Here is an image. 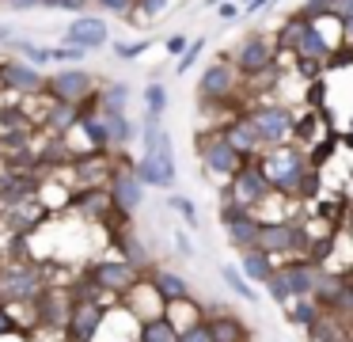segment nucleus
<instances>
[{"mask_svg":"<svg viewBox=\"0 0 353 342\" xmlns=\"http://www.w3.org/2000/svg\"><path fill=\"white\" fill-rule=\"evenodd\" d=\"M110 232H114L118 258H125V263H130L137 274H148V270H156V258H152V251H148V243L141 240V236L133 232L130 225H122V228H110Z\"/></svg>","mask_w":353,"mask_h":342,"instance_id":"f3484780","label":"nucleus"},{"mask_svg":"<svg viewBox=\"0 0 353 342\" xmlns=\"http://www.w3.org/2000/svg\"><path fill=\"white\" fill-rule=\"evenodd\" d=\"M80 114H84L80 106L50 99V106H46V129H50V133H57V137H69L72 129L80 126Z\"/></svg>","mask_w":353,"mask_h":342,"instance_id":"b1692460","label":"nucleus"},{"mask_svg":"<svg viewBox=\"0 0 353 342\" xmlns=\"http://www.w3.org/2000/svg\"><path fill=\"white\" fill-rule=\"evenodd\" d=\"M72 209H77L84 220H92V225H110L114 205H110L107 187H80L77 194H72Z\"/></svg>","mask_w":353,"mask_h":342,"instance_id":"a211bd4d","label":"nucleus"},{"mask_svg":"<svg viewBox=\"0 0 353 342\" xmlns=\"http://www.w3.org/2000/svg\"><path fill=\"white\" fill-rule=\"evenodd\" d=\"M221 278H224V285L232 289V296H239V301H259V293H254V285L239 274V266H232V263H224L221 266Z\"/></svg>","mask_w":353,"mask_h":342,"instance_id":"7c9ffc66","label":"nucleus"},{"mask_svg":"<svg viewBox=\"0 0 353 342\" xmlns=\"http://www.w3.org/2000/svg\"><path fill=\"white\" fill-rule=\"evenodd\" d=\"M190 42H194V38H186V35H171L168 38V53H171V57H183V53L190 50Z\"/></svg>","mask_w":353,"mask_h":342,"instance_id":"c03bdc74","label":"nucleus"},{"mask_svg":"<svg viewBox=\"0 0 353 342\" xmlns=\"http://www.w3.org/2000/svg\"><path fill=\"white\" fill-rule=\"evenodd\" d=\"M247 213H251V209H247V205H239L232 194H221V205H216V217H221V228H228L232 220L247 217Z\"/></svg>","mask_w":353,"mask_h":342,"instance_id":"e433bc0d","label":"nucleus"},{"mask_svg":"<svg viewBox=\"0 0 353 342\" xmlns=\"http://www.w3.org/2000/svg\"><path fill=\"white\" fill-rule=\"evenodd\" d=\"M8 50H16L19 61H27V65H34V68L54 65V53H50V46H39V42H31V38H12Z\"/></svg>","mask_w":353,"mask_h":342,"instance_id":"c756f323","label":"nucleus"},{"mask_svg":"<svg viewBox=\"0 0 353 342\" xmlns=\"http://www.w3.org/2000/svg\"><path fill=\"white\" fill-rule=\"evenodd\" d=\"M270 4H277V0H247L243 12H247V15H254V12H262V8H270Z\"/></svg>","mask_w":353,"mask_h":342,"instance_id":"09e8293b","label":"nucleus"},{"mask_svg":"<svg viewBox=\"0 0 353 342\" xmlns=\"http://www.w3.org/2000/svg\"><path fill=\"white\" fill-rule=\"evenodd\" d=\"M236 266H239V274H243L251 285H266V281L274 278V270H277L274 258H270L266 251H259V247H254V251H243Z\"/></svg>","mask_w":353,"mask_h":342,"instance_id":"5701e85b","label":"nucleus"},{"mask_svg":"<svg viewBox=\"0 0 353 342\" xmlns=\"http://www.w3.org/2000/svg\"><path fill=\"white\" fill-rule=\"evenodd\" d=\"M168 209H175L190 228H198V205H194V198H186V194H171V198H168Z\"/></svg>","mask_w":353,"mask_h":342,"instance_id":"4c0bfd02","label":"nucleus"},{"mask_svg":"<svg viewBox=\"0 0 353 342\" xmlns=\"http://www.w3.org/2000/svg\"><path fill=\"white\" fill-rule=\"evenodd\" d=\"M50 53H54V61H57L61 68H69V65H84V57H88V50H80V46H72V42L50 46Z\"/></svg>","mask_w":353,"mask_h":342,"instance_id":"f704fd0d","label":"nucleus"},{"mask_svg":"<svg viewBox=\"0 0 353 342\" xmlns=\"http://www.w3.org/2000/svg\"><path fill=\"white\" fill-rule=\"evenodd\" d=\"M201 50H205V38H194V42H190V50L183 53V61H179V76H186V73H190V68H194V61L201 57Z\"/></svg>","mask_w":353,"mask_h":342,"instance_id":"79ce46f5","label":"nucleus"},{"mask_svg":"<svg viewBox=\"0 0 353 342\" xmlns=\"http://www.w3.org/2000/svg\"><path fill=\"white\" fill-rule=\"evenodd\" d=\"M285 316H289V323L300 327V331H315V327L323 323V308L315 301H292L289 308H285Z\"/></svg>","mask_w":353,"mask_h":342,"instance_id":"c85d7f7f","label":"nucleus"},{"mask_svg":"<svg viewBox=\"0 0 353 342\" xmlns=\"http://www.w3.org/2000/svg\"><path fill=\"white\" fill-rule=\"evenodd\" d=\"M133 167H137V179L145 182V187H152V190H171V187H175V179H179V171H175V144H171V137H168V141H163L156 152L141 156Z\"/></svg>","mask_w":353,"mask_h":342,"instance_id":"f8f14e48","label":"nucleus"},{"mask_svg":"<svg viewBox=\"0 0 353 342\" xmlns=\"http://www.w3.org/2000/svg\"><path fill=\"white\" fill-rule=\"evenodd\" d=\"M168 8H171V0H137V12H133L130 23H137V27L145 23V27H148V23H156Z\"/></svg>","mask_w":353,"mask_h":342,"instance_id":"473e14b6","label":"nucleus"},{"mask_svg":"<svg viewBox=\"0 0 353 342\" xmlns=\"http://www.w3.org/2000/svg\"><path fill=\"white\" fill-rule=\"evenodd\" d=\"M205 4H213V8H221V4H224V0H205Z\"/></svg>","mask_w":353,"mask_h":342,"instance_id":"864d4df0","label":"nucleus"},{"mask_svg":"<svg viewBox=\"0 0 353 342\" xmlns=\"http://www.w3.org/2000/svg\"><path fill=\"white\" fill-rule=\"evenodd\" d=\"M281 270H285V278H289L292 301H312L315 289H319V281H323V274H327L315 258H292V263L281 266Z\"/></svg>","mask_w":353,"mask_h":342,"instance_id":"dca6fc26","label":"nucleus"},{"mask_svg":"<svg viewBox=\"0 0 353 342\" xmlns=\"http://www.w3.org/2000/svg\"><path fill=\"white\" fill-rule=\"evenodd\" d=\"M88 4L92 0H42V8H50V12H69V15H84Z\"/></svg>","mask_w":353,"mask_h":342,"instance_id":"ea45409f","label":"nucleus"},{"mask_svg":"<svg viewBox=\"0 0 353 342\" xmlns=\"http://www.w3.org/2000/svg\"><path fill=\"white\" fill-rule=\"evenodd\" d=\"M65 42L80 46V50H88V53H92V50H103V46L110 42V27H107V19L84 12V15H77V19L65 27Z\"/></svg>","mask_w":353,"mask_h":342,"instance_id":"2eb2a0df","label":"nucleus"},{"mask_svg":"<svg viewBox=\"0 0 353 342\" xmlns=\"http://www.w3.org/2000/svg\"><path fill=\"white\" fill-rule=\"evenodd\" d=\"M330 12H334V0H304V4H300V12H296V19L319 23V19H327Z\"/></svg>","mask_w":353,"mask_h":342,"instance_id":"72a5a7b5","label":"nucleus"},{"mask_svg":"<svg viewBox=\"0 0 353 342\" xmlns=\"http://www.w3.org/2000/svg\"><path fill=\"white\" fill-rule=\"evenodd\" d=\"M239 91H243V76H239V68L232 65L228 57H216V61H209V65L201 68V76H198V103L224 106V103H232Z\"/></svg>","mask_w":353,"mask_h":342,"instance_id":"39448f33","label":"nucleus"},{"mask_svg":"<svg viewBox=\"0 0 353 342\" xmlns=\"http://www.w3.org/2000/svg\"><path fill=\"white\" fill-rule=\"evenodd\" d=\"M46 95L57 99V103H72V106H99V80L88 73L84 65H69L57 68L46 80Z\"/></svg>","mask_w":353,"mask_h":342,"instance_id":"20e7f679","label":"nucleus"},{"mask_svg":"<svg viewBox=\"0 0 353 342\" xmlns=\"http://www.w3.org/2000/svg\"><path fill=\"white\" fill-rule=\"evenodd\" d=\"M16 331H19L16 316L8 312V304H0V339H4V334H16Z\"/></svg>","mask_w":353,"mask_h":342,"instance_id":"37998d69","label":"nucleus"},{"mask_svg":"<svg viewBox=\"0 0 353 342\" xmlns=\"http://www.w3.org/2000/svg\"><path fill=\"white\" fill-rule=\"evenodd\" d=\"M342 35H345V46H353V12L342 19Z\"/></svg>","mask_w":353,"mask_h":342,"instance_id":"8fccbe9b","label":"nucleus"},{"mask_svg":"<svg viewBox=\"0 0 353 342\" xmlns=\"http://www.w3.org/2000/svg\"><path fill=\"white\" fill-rule=\"evenodd\" d=\"M141 103H145V118H163L171 106V95L168 88H163V80H148L145 88H141Z\"/></svg>","mask_w":353,"mask_h":342,"instance_id":"cd10ccee","label":"nucleus"},{"mask_svg":"<svg viewBox=\"0 0 353 342\" xmlns=\"http://www.w3.org/2000/svg\"><path fill=\"white\" fill-rule=\"evenodd\" d=\"M198 160L205 164V171L221 182H232L247 164H251V160L224 137V129H216V133H198Z\"/></svg>","mask_w":353,"mask_h":342,"instance_id":"7ed1b4c3","label":"nucleus"},{"mask_svg":"<svg viewBox=\"0 0 353 342\" xmlns=\"http://www.w3.org/2000/svg\"><path fill=\"white\" fill-rule=\"evenodd\" d=\"M350 12H353V0H334V12L330 15H334V19H345Z\"/></svg>","mask_w":353,"mask_h":342,"instance_id":"de8ad7c7","label":"nucleus"},{"mask_svg":"<svg viewBox=\"0 0 353 342\" xmlns=\"http://www.w3.org/2000/svg\"><path fill=\"white\" fill-rule=\"evenodd\" d=\"M262 171H266L274 194L285 198H300L307 187V179L315 175V167L307 164L304 149L300 144H281V149H266V156H259Z\"/></svg>","mask_w":353,"mask_h":342,"instance_id":"f257e3e1","label":"nucleus"},{"mask_svg":"<svg viewBox=\"0 0 353 342\" xmlns=\"http://www.w3.org/2000/svg\"><path fill=\"white\" fill-rule=\"evenodd\" d=\"M224 194H232L239 205H247L251 213H259L262 205L270 202V194H274V187H270L266 171H262L259 160H251V164L243 167V171L236 175L232 182H224Z\"/></svg>","mask_w":353,"mask_h":342,"instance_id":"9d476101","label":"nucleus"},{"mask_svg":"<svg viewBox=\"0 0 353 342\" xmlns=\"http://www.w3.org/2000/svg\"><path fill=\"white\" fill-rule=\"evenodd\" d=\"M0 4L8 12H34V8H42V0H0Z\"/></svg>","mask_w":353,"mask_h":342,"instance_id":"a18cd8bd","label":"nucleus"},{"mask_svg":"<svg viewBox=\"0 0 353 342\" xmlns=\"http://www.w3.org/2000/svg\"><path fill=\"white\" fill-rule=\"evenodd\" d=\"M88 281H92L99 293H110V296H125L133 285L141 281V274L133 270L125 258H118V255H107V258H95L92 266H88V274H84Z\"/></svg>","mask_w":353,"mask_h":342,"instance_id":"1a4fd4ad","label":"nucleus"},{"mask_svg":"<svg viewBox=\"0 0 353 342\" xmlns=\"http://www.w3.org/2000/svg\"><path fill=\"white\" fill-rule=\"evenodd\" d=\"M277 38H270V35H262V30H251L247 38H239V46L232 50V65L239 68V76H262V73H270L274 68V61H277Z\"/></svg>","mask_w":353,"mask_h":342,"instance_id":"0eeeda50","label":"nucleus"},{"mask_svg":"<svg viewBox=\"0 0 353 342\" xmlns=\"http://www.w3.org/2000/svg\"><path fill=\"white\" fill-rule=\"evenodd\" d=\"M99 12H110V15H133L137 12V0H92Z\"/></svg>","mask_w":353,"mask_h":342,"instance_id":"a19ab883","label":"nucleus"},{"mask_svg":"<svg viewBox=\"0 0 353 342\" xmlns=\"http://www.w3.org/2000/svg\"><path fill=\"white\" fill-rule=\"evenodd\" d=\"M205 319H209V327H213L216 342H251L247 323L239 316H232V312H213V316H205Z\"/></svg>","mask_w":353,"mask_h":342,"instance_id":"393cba45","label":"nucleus"},{"mask_svg":"<svg viewBox=\"0 0 353 342\" xmlns=\"http://www.w3.org/2000/svg\"><path fill=\"white\" fill-rule=\"evenodd\" d=\"M46 80L50 76H42V68L27 65V61H4L0 65V84L12 91V95H46Z\"/></svg>","mask_w":353,"mask_h":342,"instance_id":"ddd939ff","label":"nucleus"},{"mask_svg":"<svg viewBox=\"0 0 353 342\" xmlns=\"http://www.w3.org/2000/svg\"><path fill=\"white\" fill-rule=\"evenodd\" d=\"M125 342H137V334H133V339H125Z\"/></svg>","mask_w":353,"mask_h":342,"instance_id":"5fc2aeb1","label":"nucleus"},{"mask_svg":"<svg viewBox=\"0 0 353 342\" xmlns=\"http://www.w3.org/2000/svg\"><path fill=\"white\" fill-rule=\"evenodd\" d=\"M103 114V126H107V141H110V152H125L137 137V122L130 114H114V111H99Z\"/></svg>","mask_w":353,"mask_h":342,"instance_id":"4be33fe9","label":"nucleus"},{"mask_svg":"<svg viewBox=\"0 0 353 342\" xmlns=\"http://www.w3.org/2000/svg\"><path fill=\"white\" fill-rule=\"evenodd\" d=\"M12 38H19V35H16V27H8V23H0V42H12Z\"/></svg>","mask_w":353,"mask_h":342,"instance_id":"3c124183","label":"nucleus"},{"mask_svg":"<svg viewBox=\"0 0 353 342\" xmlns=\"http://www.w3.org/2000/svg\"><path fill=\"white\" fill-rule=\"evenodd\" d=\"M72 293L69 289H54L50 285L46 293L34 301V316H39V327H54V331H69L72 319Z\"/></svg>","mask_w":353,"mask_h":342,"instance_id":"4468645a","label":"nucleus"},{"mask_svg":"<svg viewBox=\"0 0 353 342\" xmlns=\"http://www.w3.org/2000/svg\"><path fill=\"white\" fill-rule=\"evenodd\" d=\"M130 99L133 88L125 80H110L99 88V111H114V114H130Z\"/></svg>","mask_w":353,"mask_h":342,"instance_id":"bb28decb","label":"nucleus"},{"mask_svg":"<svg viewBox=\"0 0 353 342\" xmlns=\"http://www.w3.org/2000/svg\"><path fill=\"white\" fill-rule=\"evenodd\" d=\"M266 296H270L274 304H281V308H289V304H292V289H289V278H285L281 266H277L274 278L266 281Z\"/></svg>","mask_w":353,"mask_h":342,"instance_id":"2f4dec72","label":"nucleus"},{"mask_svg":"<svg viewBox=\"0 0 353 342\" xmlns=\"http://www.w3.org/2000/svg\"><path fill=\"white\" fill-rule=\"evenodd\" d=\"M145 50H152V38H137V42H114V57L118 61H133Z\"/></svg>","mask_w":353,"mask_h":342,"instance_id":"58836bf2","label":"nucleus"},{"mask_svg":"<svg viewBox=\"0 0 353 342\" xmlns=\"http://www.w3.org/2000/svg\"><path fill=\"white\" fill-rule=\"evenodd\" d=\"M247 118L254 122V129H259L266 149L292 144L289 137H296V111L285 103H254V106H247Z\"/></svg>","mask_w":353,"mask_h":342,"instance_id":"423d86ee","label":"nucleus"},{"mask_svg":"<svg viewBox=\"0 0 353 342\" xmlns=\"http://www.w3.org/2000/svg\"><path fill=\"white\" fill-rule=\"evenodd\" d=\"M175 243H179V251H186V255H190V240H186V232H175Z\"/></svg>","mask_w":353,"mask_h":342,"instance_id":"603ef678","label":"nucleus"},{"mask_svg":"<svg viewBox=\"0 0 353 342\" xmlns=\"http://www.w3.org/2000/svg\"><path fill=\"white\" fill-rule=\"evenodd\" d=\"M179 342H216L213 339V327H209V319H194V323H186L183 331H179Z\"/></svg>","mask_w":353,"mask_h":342,"instance_id":"c9c22d12","label":"nucleus"},{"mask_svg":"<svg viewBox=\"0 0 353 342\" xmlns=\"http://www.w3.org/2000/svg\"><path fill=\"white\" fill-rule=\"evenodd\" d=\"M137 342H179V327L171 323V316H152L137 323Z\"/></svg>","mask_w":353,"mask_h":342,"instance_id":"a878e982","label":"nucleus"},{"mask_svg":"<svg viewBox=\"0 0 353 342\" xmlns=\"http://www.w3.org/2000/svg\"><path fill=\"white\" fill-rule=\"evenodd\" d=\"M72 301L77 304H72V319H69L65 339L69 342H95V334L107 323V304L99 296H77V293H72Z\"/></svg>","mask_w":353,"mask_h":342,"instance_id":"9b49d317","label":"nucleus"},{"mask_svg":"<svg viewBox=\"0 0 353 342\" xmlns=\"http://www.w3.org/2000/svg\"><path fill=\"white\" fill-rule=\"evenodd\" d=\"M107 194H110V205H114L118 217H133L145 202V182L137 179V167L130 160H114V171L107 179Z\"/></svg>","mask_w":353,"mask_h":342,"instance_id":"6e6552de","label":"nucleus"},{"mask_svg":"<svg viewBox=\"0 0 353 342\" xmlns=\"http://www.w3.org/2000/svg\"><path fill=\"white\" fill-rule=\"evenodd\" d=\"M152 289L163 304H183V301H194L190 296V281L175 270H152Z\"/></svg>","mask_w":353,"mask_h":342,"instance_id":"412c9836","label":"nucleus"},{"mask_svg":"<svg viewBox=\"0 0 353 342\" xmlns=\"http://www.w3.org/2000/svg\"><path fill=\"white\" fill-rule=\"evenodd\" d=\"M50 289V274L39 263H4L0 266V304H31Z\"/></svg>","mask_w":353,"mask_h":342,"instance_id":"f03ea898","label":"nucleus"},{"mask_svg":"<svg viewBox=\"0 0 353 342\" xmlns=\"http://www.w3.org/2000/svg\"><path fill=\"white\" fill-rule=\"evenodd\" d=\"M259 236H262V217H259V213H247V217L232 220V225L224 228V240H228L239 255L259 247Z\"/></svg>","mask_w":353,"mask_h":342,"instance_id":"aec40b11","label":"nucleus"},{"mask_svg":"<svg viewBox=\"0 0 353 342\" xmlns=\"http://www.w3.org/2000/svg\"><path fill=\"white\" fill-rule=\"evenodd\" d=\"M216 12H221V19H224V23H236L239 15H243V8H239V4H232V0H224V4L216 8Z\"/></svg>","mask_w":353,"mask_h":342,"instance_id":"49530a36","label":"nucleus"},{"mask_svg":"<svg viewBox=\"0 0 353 342\" xmlns=\"http://www.w3.org/2000/svg\"><path fill=\"white\" fill-rule=\"evenodd\" d=\"M224 137H228V141L236 144L247 160H254L262 149H266V144H262V137H259V129H254V122L247 118V111L232 114V118L224 122Z\"/></svg>","mask_w":353,"mask_h":342,"instance_id":"6ab92c4d","label":"nucleus"}]
</instances>
